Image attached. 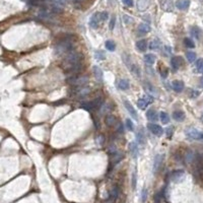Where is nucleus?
<instances>
[{"label":"nucleus","mask_w":203,"mask_h":203,"mask_svg":"<svg viewBox=\"0 0 203 203\" xmlns=\"http://www.w3.org/2000/svg\"><path fill=\"white\" fill-rule=\"evenodd\" d=\"M83 55L80 52L72 50L65 55L63 59L62 67L68 76L80 74L84 69Z\"/></svg>","instance_id":"obj_1"},{"label":"nucleus","mask_w":203,"mask_h":203,"mask_svg":"<svg viewBox=\"0 0 203 203\" xmlns=\"http://www.w3.org/2000/svg\"><path fill=\"white\" fill-rule=\"evenodd\" d=\"M74 39L72 36H66L55 45V53L57 55H66L70 51L73 50Z\"/></svg>","instance_id":"obj_2"},{"label":"nucleus","mask_w":203,"mask_h":203,"mask_svg":"<svg viewBox=\"0 0 203 203\" xmlns=\"http://www.w3.org/2000/svg\"><path fill=\"white\" fill-rule=\"evenodd\" d=\"M103 104H104L103 98L98 97V98H95V100H92L90 102H86V103L82 104L81 107L84 109V110H86V111H92V110L98 111V110H100V109L102 108Z\"/></svg>","instance_id":"obj_3"},{"label":"nucleus","mask_w":203,"mask_h":203,"mask_svg":"<svg viewBox=\"0 0 203 203\" xmlns=\"http://www.w3.org/2000/svg\"><path fill=\"white\" fill-rule=\"evenodd\" d=\"M87 81H89V77H87L86 75H79V74L70 76L67 79L68 83L71 84V85H73L74 87L85 86L86 83H87Z\"/></svg>","instance_id":"obj_4"},{"label":"nucleus","mask_w":203,"mask_h":203,"mask_svg":"<svg viewBox=\"0 0 203 203\" xmlns=\"http://www.w3.org/2000/svg\"><path fill=\"white\" fill-rule=\"evenodd\" d=\"M185 134L188 138L190 139H194V140H200L203 141V131H200V130L196 129V128H187Z\"/></svg>","instance_id":"obj_5"},{"label":"nucleus","mask_w":203,"mask_h":203,"mask_svg":"<svg viewBox=\"0 0 203 203\" xmlns=\"http://www.w3.org/2000/svg\"><path fill=\"white\" fill-rule=\"evenodd\" d=\"M152 102H153L152 97H149V95L148 97H143L137 101V106H138V108L141 109V110H144V109H145L149 104H151Z\"/></svg>","instance_id":"obj_6"},{"label":"nucleus","mask_w":203,"mask_h":203,"mask_svg":"<svg viewBox=\"0 0 203 203\" xmlns=\"http://www.w3.org/2000/svg\"><path fill=\"white\" fill-rule=\"evenodd\" d=\"M101 21H102V20H101L100 12H95V13H93L92 15V17H90L89 26H92V29H97V28H98V25H100Z\"/></svg>","instance_id":"obj_7"},{"label":"nucleus","mask_w":203,"mask_h":203,"mask_svg":"<svg viewBox=\"0 0 203 203\" xmlns=\"http://www.w3.org/2000/svg\"><path fill=\"white\" fill-rule=\"evenodd\" d=\"M123 104H124V106H125V108H126V110L129 112L130 113V115L132 116V118L133 119H135L136 121L138 120V116H137V112L135 111V109L133 108V106L131 105V103H130L129 101H127V100H124V102H123Z\"/></svg>","instance_id":"obj_8"},{"label":"nucleus","mask_w":203,"mask_h":203,"mask_svg":"<svg viewBox=\"0 0 203 203\" xmlns=\"http://www.w3.org/2000/svg\"><path fill=\"white\" fill-rule=\"evenodd\" d=\"M90 92V89L86 86H79V87H74V95H76L77 97L83 98L85 95H87Z\"/></svg>","instance_id":"obj_9"},{"label":"nucleus","mask_w":203,"mask_h":203,"mask_svg":"<svg viewBox=\"0 0 203 203\" xmlns=\"http://www.w3.org/2000/svg\"><path fill=\"white\" fill-rule=\"evenodd\" d=\"M148 129L152 134L156 136H162L164 133V129L157 124H148Z\"/></svg>","instance_id":"obj_10"},{"label":"nucleus","mask_w":203,"mask_h":203,"mask_svg":"<svg viewBox=\"0 0 203 203\" xmlns=\"http://www.w3.org/2000/svg\"><path fill=\"white\" fill-rule=\"evenodd\" d=\"M162 161H164V154H156V157H154V161H153V173L154 174L159 170V168H161V165L162 164Z\"/></svg>","instance_id":"obj_11"},{"label":"nucleus","mask_w":203,"mask_h":203,"mask_svg":"<svg viewBox=\"0 0 203 203\" xmlns=\"http://www.w3.org/2000/svg\"><path fill=\"white\" fill-rule=\"evenodd\" d=\"M161 7L165 11H172L174 8V4L172 0H159Z\"/></svg>","instance_id":"obj_12"},{"label":"nucleus","mask_w":203,"mask_h":203,"mask_svg":"<svg viewBox=\"0 0 203 203\" xmlns=\"http://www.w3.org/2000/svg\"><path fill=\"white\" fill-rule=\"evenodd\" d=\"M136 139H137L139 144H144L145 143V134H144V130L142 127H139L137 129V131L135 132Z\"/></svg>","instance_id":"obj_13"},{"label":"nucleus","mask_w":203,"mask_h":203,"mask_svg":"<svg viewBox=\"0 0 203 203\" xmlns=\"http://www.w3.org/2000/svg\"><path fill=\"white\" fill-rule=\"evenodd\" d=\"M190 6V0H177L176 1V7L180 10H186Z\"/></svg>","instance_id":"obj_14"},{"label":"nucleus","mask_w":203,"mask_h":203,"mask_svg":"<svg viewBox=\"0 0 203 203\" xmlns=\"http://www.w3.org/2000/svg\"><path fill=\"white\" fill-rule=\"evenodd\" d=\"M183 177H184V171H182V170L174 171L170 176L171 180L174 181V182H179Z\"/></svg>","instance_id":"obj_15"},{"label":"nucleus","mask_w":203,"mask_h":203,"mask_svg":"<svg viewBox=\"0 0 203 203\" xmlns=\"http://www.w3.org/2000/svg\"><path fill=\"white\" fill-rule=\"evenodd\" d=\"M183 64V59L182 57H173L172 59H171V65H172V67L175 69V70H177V69L180 68V66Z\"/></svg>","instance_id":"obj_16"},{"label":"nucleus","mask_w":203,"mask_h":203,"mask_svg":"<svg viewBox=\"0 0 203 203\" xmlns=\"http://www.w3.org/2000/svg\"><path fill=\"white\" fill-rule=\"evenodd\" d=\"M105 123H106V125L108 127H113V126H115V125H116L117 119H116V117H115L114 115L109 114V115H107V116H106Z\"/></svg>","instance_id":"obj_17"},{"label":"nucleus","mask_w":203,"mask_h":203,"mask_svg":"<svg viewBox=\"0 0 203 203\" xmlns=\"http://www.w3.org/2000/svg\"><path fill=\"white\" fill-rule=\"evenodd\" d=\"M146 118H147L148 121H150V122L156 121V120L159 119V114L156 113V110L150 109V110H148L147 113H146Z\"/></svg>","instance_id":"obj_18"},{"label":"nucleus","mask_w":203,"mask_h":203,"mask_svg":"<svg viewBox=\"0 0 203 203\" xmlns=\"http://www.w3.org/2000/svg\"><path fill=\"white\" fill-rule=\"evenodd\" d=\"M173 118L178 122H182L185 120V113L181 110H177V111H174L173 113Z\"/></svg>","instance_id":"obj_19"},{"label":"nucleus","mask_w":203,"mask_h":203,"mask_svg":"<svg viewBox=\"0 0 203 203\" xmlns=\"http://www.w3.org/2000/svg\"><path fill=\"white\" fill-rule=\"evenodd\" d=\"M92 70H93V74H95V79H97L98 82L103 81V71H102V69L98 67V66H93Z\"/></svg>","instance_id":"obj_20"},{"label":"nucleus","mask_w":203,"mask_h":203,"mask_svg":"<svg viewBox=\"0 0 203 203\" xmlns=\"http://www.w3.org/2000/svg\"><path fill=\"white\" fill-rule=\"evenodd\" d=\"M172 87L174 90L180 92L184 89V82L181 80H175L172 82Z\"/></svg>","instance_id":"obj_21"},{"label":"nucleus","mask_w":203,"mask_h":203,"mask_svg":"<svg viewBox=\"0 0 203 203\" xmlns=\"http://www.w3.org/2000/svg\"><path fill=\"white\" fill-rule=\"evenodd\" d=\"M128 69H129V70L131 71V73H132L134 76H136V77H140V75H141L140 69H139V67H138L137 65H135L134 63H131V64H130L129 67H128Z\"/></svg>","instance_id":"obj_22"},{"label":"nucleus","mask_w":203,"mask_h":203,"mask_svg":"<svg viewBox=\"0 0 203 203\" xmlns=\"http://www.w3.org/2000/svg\"><path fill=\"white\" fill-rule=\"evenodd\" d=\"M190 33H191V35H192V37H194L195 39L199 40V39H200V37H201L202 32H201V30H200V29L198 28V26H192V28L190 29Z\"/></svg>","instance_id":"obj_23"},{"label":"nucleus","mask_w":203,"mask_h":203,"mask_svg":"<svg viewBox=\"0 0 203 203\" xmlns=\"http://www.w3.org/2000/svg\"><path fill=\"white\" fill-rule=\"evenodd\" d=\"M136 48L140 51V52H144L147 49V41L146 40H140L136 43Z\"/></svg>","instance_id":"obj_24"},{"label":"nucleus","mask_w":203,"mask_h":203,"mask_svg":"<svg viewBox=\"0 0 203 203\" xmlns=\"http://www.w3.org/2000/svg\"><path fill=\"white\" fill-rule=\"evenodd\" d=\"M137 8L140 10V11H143L148 7L149 2L148 0H137Z\"/></svg>","instance_id":"obj_25"},{"label":"nucleus","mask_w":203,"mask_h":203,"mask_svg":"<svg viewBox=\"0 0 203 203\" xmlns=\"http://www.w3.org/2000/svg\"><path fill=\"white\" fill-rule=\"evenodd\" d=\"M129 150L130 152H131L132 156L134 157V159H136L138 156V146L137 144H136L135 142H131L129 144Z\"/></svg>","instance_id":"obj_26"},{"label":"nucleus","mask_w":203,"mask_h":203,"mask_svg":"<svg viewBox=\"0 0 203 203\" xmlns=\"http://www.w3.org/2000/svg\"><path fill=\"white\" fill-rule=\"evenodd\" d=\"M118 87L122 90L128 89L130 87L129 81H128L127 79H120V80L118 81Z\"/></svg>","instance_id":"obj_27"},{"label":"nucleus","mask_w":203,"mask_h":203,"mask_svg":"<svg viewBox=\"0 0 203 203\" xmlns=\"http://www.w3.org/2000/svg\"><path fill=\"white\" fill-rule=\"evenodd\" d=\"M138 32L140 34H147L150 32V26L148 23H140L138 26Z\"/></svg>","instance_id":"obj_28"},{"label":"nucleus","mask_w":203,"mask_h":203,"mask_svg":"<svg viewBox=\"0 0 203 203\" xmlns=\"http://www.w3.org/2000/svg\"><path fill=\"white\" fill-rule=\"evenodd\" d=\"M144 62L146 64H148V65H152L154 62H156V56L153 54H146L144 56Z\"/></svg>","instance_id":"obj_29"},{"label":"nucleus","mask_w":203,"mask_h":203,"mask_svg":"<svg viewBox=\"0 0 203 203\" xmlns=\"http://www.w3.org/2000/svg\"><path fill=\"white\" fill-rule=\"evenodd\" d=\"M161 45H162V43L159 39H154V40H152V41L150 42V44H149V49L150 50H156L161 47Z\"/></svg>","instance_id":"obj_30"},{"label":"nucleus","mask_w":203,"mask_h":203,"mask_svg":"<svg viewBox=\"0 0 203 203\" xmlns=\"http://www.w3.org/2000/svg\"><path fill=\"white\" fill-rule=\"evenodd\" d=\"M144 89H145V90L147 92L149 95H156V89H154L152 85L149 83V82H147V81H145L144 82Z\"/></svg>","instance_id":"obj_31"},{"label":"nucleus","mask_w":203,"mask_h":203,"mask_svg":"<svg viewBox=\"0 0 203 203\" xmlns=\"http://www.w3.org/2000/svg\"><path fill=\"white\" fill-rule=\"evenodd\" d=\"M159 119H161V121L162 124H168V123L170 122V117L168 113H165V112H161L159 113Z\"/></svg>","instance_id":"obj_32"},{"label":"nucleus","mask_w":203,"mask_h":203,"mask_svg":"<svg viewBox=\"0 0 203 203\" xmlns=\"http://www.w3.org/2000/svg\"><path fill=\"white\" fill-rule=\"evenodd\" d=\"M186 57L187 59H188L189 62H194L195 60H196V54H195V52L193 51H189V52L186 53Z\"/></svg>","instance_id":"obj_33"},{"label":"nucleus","mask_w":203,"mask_h":203,"mask_svg":"<svg viewBox=\"0 0 203 203\" xmlns=\"http://www.w3.org/2000/svg\"><path fill=\"white\" fill-rule=\"evenodd\" d=\"M105 45H106L107 50L109 51H115V49H116V44H115L113 41H111V40H108Z\"/></svg>","instance_id":"obj_34"},{"label":"nucleus","mask_w":203,"mask_h":203,"mask_svg":"<svg viewBox=\"0 0 203 203\" xmlns=\"http://www.w3.org/2000/svg\"><path fill=\"white\" fill-rule=\"evenodd\" d=\"M196 69L199 73L203 74V59H201V58L196 60Z\"/></svg>","instance_id":"obj_35"},{"label":"nucleus","mask_w":203,"mask_h":203,"mask_svg":"<svg viewBox=\"0 0 203 203\" xmlns=\"http://www.w3.org/2000/svg\"><path fill=\"white\" fill-rule=\"evenodd\" d=\"M95 57L97 58V59H98V60H104L106 58V54L103 52V51L98 50V51H95Z\"/></svg>","instance_id":"obj_36"},{"label":"nucleus","mask_w":203,"mask_h":203,"mask_svg":"<svg viewBox=\"0 0 203 203\" xmlns=\"http://www.w3.org/2000/svg\"><path fill=\"white\" fill-rule=\"evenodd\" d=\"M184 44H185V46L187 48H190V49H193V48L195 47L194 42L192 41L191 39H189V38H186L185 40H184Z\"/></svg>","instance_id":"obj_37"},{"label":"nucleus","mask_w":203,"mask_h":203,"mask_svg":"<svg viewBox=\"0 0 203 203\" xmlns=\"http://www.w3.org/2000/svg\"><path fill=\"white\" fill-rule=\"evenodd\" d=\"M118 196H119V190H118V188H117V187H114V188L111 190V197L114 200H116L117 198H118Z\"/></svg>","instance_id":"obj_38"},{"label":"nucleus","mask_w":203,"mask_h":203,"mask_svg":"<svg viewBox=\"0 0 203 203\" xmlns=\"http://www.w3.org/2000/svg\"><path fill=\"white\" fill-rule=\"evenodd\" d=\"M146 199H147V190L145 188H143L142 191H141V201L144 203L146 201Z\"/></svg>","instance_id":"obj_39"},{"label":"nucleus","mask_w":203,"mask_h":203,"mask_svg":"<svg viewBox=\"0 0 203 203\" xmlns=\"http://www.w3.org/2000/svg\"><path fill=\"white\" fill-rule=\"evenodd\" d=\"M115 25H116V17H115V15H112L110 23H109V28H110V30H114Z\"/></svg>","instance_id":"obj_40"},{"label":"nucleus","mask_w":203,"mask_h":203,"mask_svg":"<svg viewBox=\"0 0 203 203\" xmlns=\"http://www.w3.org/2000/svg\"><path fill=\"white\" fill-rule=\"evenodd\" d=\"M126 128L129 131H132L133 130V123L130 119H126Z\"/></svg>","instance_id":"obj_41"},{"label":"nucleus","mask_w":203,"mask_h":203,"mask_svg":"<svg viewBox=\"0 0 203 203\" xmlns=\"http://www.w3.org/2000/svg\"><path fill=\"white\" fill-rule=\"evenodd\" d=\"M136 180H137V177H136V172H134L132 175V189L133 190H135V188H136V183H137Z\"/></svg>","instance_id":"obj_42"},{"label":"nucleus","mask_w":203,"mask_h":203,"mask_svg":"<svg viewBox=\"0 0 203 203\" xmlns=\"http://www.w3.org/2000/svg\"><path fill=\"white\" fill-rule=\"evenodd\" d=\"M100 15H101V20L102 21H105L109 18V14L107 11H103V12H100Z\"/></svg>","instance_id":"obj_43"},{"label":"nucleus","mask_w":203,"mask_h":203,"mask_svg":"<svg viewBox=\"0 0 203 203\" xmlns=\"http://www.w3.org/2000/svg\"><path fill=\"white\" fill-rule=\"evenodd\" d=\"M123 4L126 5V6L128 7H131L133 5V0H122Z\"/></svg>","instance_id":"obj_44"},{"label":"nucleus","mask_w":203,"mask_h":203,"mask_svg":"<svg viewBox=\"0 0 203 203\" xmlns=\"http://www.w3.org/2000/svg\"><path fill=\"white\" fill-rule=\"evenodd\" d=\"M132 21H133V20L129 17V15H126V14L124 15V23H126V25H129V23H132Z\"/></svg>","instance_id":"obj_45"},{"label":"nucleus","mask_w":203,"mask_h":203,"mask_svg":"<svg viewBox=\"0 0 203 203\" xmlns=\"http://www.w3.org/2000/svg\"><path fill=\"white\" fill-rule=\"evenodd\" d=\"M162 195V191L159 192V193H157V194L156 195V203H161Z\"/></svg>","instance_id":"obj_46"},{"label":"nucleus","mask_w":203,"mask_h":203,"mask_svg":"<svg viewBox=\"0 0 203 203\" xmlns=\"http://www.w3.org/2000/svg\"><path fill=\"white\" fill-rule=\"evenodd\" d=\"M146 71H147L149 74H151V75H154V70L150 66H146Z\"/></svg>","instance_id":"obj_47"},{"label":"nucleus","mask_w":203,"mask_h":203,"mask_svg":"<svg viewBox=\"0 0 203 203\" xmlns=\"http://www.w3.org/2000/svg\"><path fill=\"white\" fill-rule=\"evenodd\" d=\"M165 53H167L168 55L172 54V48H171L170 46H165Z\"/></svg>","instance_id":"obj_48"},{"label":"nucleus","mask_w":203,"mask_h":203,"mask_svg":"<svg viewBox=\"0 0 203 203\" xmlns=\"http://www.w3.org/2000/svg\"><path fill=\"white\" fill-rule=\"evenodd\" d=\"M168 72H169V71H168V69H167V68H165L164 70H162V71H161V74H162V76L164 77V78H165V77H167Z\"/></svg>","instance_id":"obj_49"},{"label":"nucleus","mask_w":203,"mask_h":203,"mask_svg":"<svg viewBox=\"0 0 203 203\" xmlns=\"http://www.w3.org/2000/svg\"><path fill=\"white\" fill-rule=\"evenodd\" d=\"M172 134H173V127L168 128V129H167V135L170 137V136L172 135Z\"/></svg>","instance_id":"obj_50"},{"label":"nucleus","mask_w":203,"mask_h":203,"mask_svg":"<svg viewBox=\"0 0 203 203\" xmlns=\"http://www.w3.org/2000/svg\"><path fill=\"white\" fill-rule=\"evenodd\" d=\"M123 131H124V130H123V124H122V123H119L118 132H119V133H123Z\"/></svg>","instance_id":"obj_51"},{"label":"nucleus","mask_w":203,"mask_h":203,"mask_svg":"<svg viewBox=\"0 0 203 203\" xmlns=\"http://www.w3.org/2000/svg\"><path fill=\"white\" fill-rule=\"evenodd\" d=\"M200 83H201V86L203 87V77H201V78H200Z\"/></svg>","instance_id":"obj_52"}]
</instances>
